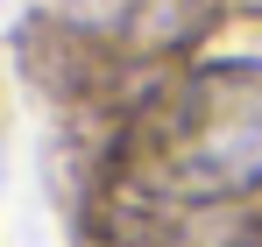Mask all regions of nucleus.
<instances>
[{"mask_svg":"<svg viewBox=\"0 0 262 247\" xmlns=\"http://www.w3.org/2000/svg\"><path fill=\"white\" fill-rule=\"evenodd\" d=\"M163 191L184 205L241 198L262 184V64H206L177 85L156 134Z\"/></svg>","mask_w":262,"mask_h":247,"instance_id":"1","label":"nucleus"}]
</instances>
